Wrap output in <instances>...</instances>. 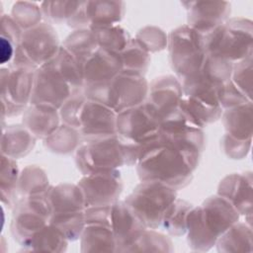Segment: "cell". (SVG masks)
I'll use <instances>...</instances> for the list:
<instances>
[{
    "label": "cell",
    "mask_w": 253,
    "mask_h": 253,
    "mask_svg": "<svg viewBox=\"0 0 253 253\" xmlns=\"http://www.w3.org/2000/svg\"><path fill=\"white\" fill-rule=\"evenodd\" d=\"M201 157V152L165 141L159 134L135 164L136 173L140 181H160L178 191L192 182Z\"/></svg>",
    "instance_id": "1"
},
{
    "label": "cell",
    "mask_w": 253,
    "mask_h": 253,
    "mask_svg": "<svg viewBox=\"0 0 253 253\" xmlns=\"http://www.w3.org/2000/svg\"><path fill=\"white\" fill-rule=\"evenodd\" d=\"M235 208L217 194L193 207L187 218V241L193 251L206 252L215 245L217 238L239 221Z\"/></svg>",
    "instance_id": "2"
},
{
    "label": "cell",
    "mask_w": 253,
    "mask_h": 253,
    "mask_svg": "<svg viewBox=\"0 0 253 253\" xmlns=\"http://www.w3.org/2000/svg\"><path fill=\"white\" fill-rule=\"evenodd\" d=\"M252 21L242 17L226 20L223 24L202 34L207 53L219 55L235 63L252 54Z\"/></svg>",
    "instance_id": "3"
},
{
    "label": "cell",
    "mask_w": 253,
    "mask_h": 253,
    "mask_svg": "<svg viewBox=\"0 0 253 253\" xmlns=\"http://www.w3.org/2000/svg\"><path fill=\"white\" fill-rule=\"evenodd\" d=\"M167 49L171 67L180 81L197 75L207 55L203 35L187 24L168 34Z\"/></svg>",
    "instance_id": "4"
},
{
    "label": "cell",
    "mask_w": 253,
    "mask_h": 253,
    "mask_svg": "<svg viewBox=\"0 0 253 253\" xmlns=\"http://www.w3.org/2000/svg\"><path fill=\"white\" fill-rule=\"evenodd\" d=\"M177 199V191L156 180H142L125 199L126 204L146 228H160L162 217Z\"/></svg>",
    "instance_id": "5"
},
{
    "label": "cell",
    "mask_w": 253,
    "mask_h": 253,
    "mask_svg": "<svg viewBox=\"0 0 253 253\" xmlns=\"http://www.w3.org/2000/svg\"><path fill=\"white\" fill-rule=\"evenodd\" d=\"M60 45L53 26L43 21L23 31L14 58L8 66L37 69L51 59Z\"/></svg>",
    "instance_id": "6"
},
{
    "label": "cell",
    "mask_w": 253,
    "mask_h": 253,
    "mask_svg": "<svg viewBox=\"0 0 253 253\" xmlns=\"http://www.w3.org/2000/svg\"><path fill=\"white\" fill-rule=\"evenodd\" d=\"M181 108L191 114L204 127L220 119L223 110L217 97L219 86L205 81L198 74L181 81Z\"/></svg>",
    "instance_id": "7"
},
{
    "label": "cell",
    "mask_w": 253,
    "mask_h": 253,
    "mask_svg": "<svg viewBox=\"0 0 253 253\" xmlns=\"http://www.w3.org/2000/svg\"><path fill=\"white\" fill-rule=\"evenodd\" d=\"M10 231L24 247L32 236L49 223L51 208L44 194L22 197L13 208Z\"/></svg>",
    "instance_id": "8"
},
{
    "label": "cell",
    "mask_w": 253,
    "mask_h": 253,
    "mask_svg": "<svg viewBox=\"0 0 253 253\" xmlns=\"http://www.w3.org/2000/svg\"><path fill=\"white\" fill-rule=\"evenodd\" d=\"M75 164L83 175L124 166L125 156L120 136L116 134L82 142L75 151Z\"/></svg>",
    "instance_id": "9"
},
{
    "label": "cell",
    "mask_w": 253,
    "mask_h": 253,
    "mask_svg": "<svg viewBox=\"0 0 253 253\" xmlns=\"http://www.w3.org/2000/svg\"><path fill=\"white\" fill-rule=\"evenodd\" d=\"M36 69L3 67L0 72L2 122L5 118L23 114L30 105Z\"/></svg>",
    "instance_id": "10"
},
{
    "label": "cell",
    "mask_w": 253,
    "mask_h": 253,
    "mask_svg": "<svg viewBox=\"0 0 253 253\" xmlns=\"http://www.w3.org/2000/svg\"><path fill=\"white\" fill-rule=\"evenodd\" d=\"M161 119L145 101L117 115V134L122 138L144 143L156 141Z\"/></svg>",
    "instance_id": "11"
},
{
    "label": "cell",
    "mask_w": 253,
    "mask_h": 253,
    "mask_svg": "<svg viewBox=\"0 0 253 253\" xmlns=\"http://www.w3.org/2000/svg\"><path fill=\"white\" fill-rule=\"evenodd\" d=\"M149 83L141 73L123 69L109 82L108 105L117 114L146 101Z\"/></svg>",
    "instance_id": "12"
},
{
    "label": "cell",
    "mask_w": 253,
    "mask_h": 253,
    "mask_svg": "<svg viewBox=\"0 0 253 253\" xmlns=\"http://www.w3.org/2000/svg\"><path fill=\"white\" fill-rule=\"evenodd\" d=\"M87 207L112 205L123 192V179L118 169L98 171L83 175L77 182Z\"/></svg>",
    "instance_id": "13"
},
{
    "label": "cell",
    "mask_w": 253,
    "mask_h": 253,
    "mask_svg": "<svg viewBox=\"0 0 253 253\" xmlns=\"http://www.w3.org/2000/svg\"><path fill=\"white\" fill-rule=\"evenodd\" d=\"M76 92L79 91H75L48 62H45L36 69L30 105L47 104L59 109Z\"/></svg>",
    "instance_id": "14"
},
{
    "label": "cell",
    "mask_w": 253,
    "mask_h": 253,
    "mask_svg": "<svg viewBox=\"0 0 253 253\" xmlns=\"http://www.w3.org/2000/svg\"><path fill=\"white\" fill-rule=\"evenodd\" d=\"M117 115L111 107L86 98L79 117L78 130L82 139L88 141L116 135Z\"/></svg>",
    "instance_id": "15"
},
{
    "label": "cell",
    "mask_w": 253,
    "mask_h": 253,
    "mask_svg": "<svg viewBox=\"0 0 253 253\" xmlns=\"http://www.w3.org/2000/svg\"><path fill=\"white\" fill-rule=\"evenodd\" d=\"M181 4L187 10V25L201 34L223 24L231 12L230 3L225 1H186Z\"/></svg>",
    "instance_id": "16"
},
{
    "label": "cell",
    "mask_w": 253,
    "mask_h": 253,
    "mask_svg": "<svg viewBox=\"0 0 253 253\" xmlns=\"http://www.w3.org/2000/svg\"><path fill=\"white\" fill-rule=\"evenodd\" d=\"M252 173H232L220 180L217 195L227 200L251 224L252 216Z\"/></svg>",
    "instance_id": "17"
},
{
    "label": "cell",
    "mask_w": 253,
    "mask_h": 253,
    "mask_svg": "<svg viewBox=\"0 0 253 253\" xmlns=\"http://www.w3.org/2000/svg\"><path fill=\"white\" fill-rule=\"evenodd\" d=\"M111 228L117 242V252H126L146 226L125 201H117L112 205Z\"/></svg>",
    "instance_id": "18"
},
{
    "label": "cell",
    "mask_w": 253,
    "mask_h": 253,
    "mask_svg": "<svg viewBox=\"0 0 253 253\" xmlns=\"http://www.w3.org/2000/svg\"><path fill=\"white\" fill-rule=\"evenodd\" d=\"M182 96V84L176 76L160 75L149 83L146 102L162 120L178 107Z\"/></svg>",
    "instance_id": "19"
},
{
    "label": "cell",
    "mask_w": 253,
    "mask_h": 253,
    "mask_svg": "<svg viewBox=\"0 0 253 253\" xmlns=\"http://www.w3.org/2000/svg\"><path fill=\"white\" fill-rule=\"evenodd\" d=\"M123 69L119 53L98 47L82 66L84 87L109 82Z\"/></svg>",
    "instance_id": "20"
},
{
    "label": "cell",
    "mask_w": 253,
    "mask_h": 253,
    "mask_svg": "<svg viewBox=\"0 0 253 253\" xmlns=\"http://www.w3.org/2000/svg\"><path fill=\"white\" fill-rule=\"evenodd\" d=\"M22 124L37 137L44 139L61 124L58 109L47 104H31L23 113Z\"/></svg>",
    "instance_id": "21"
},
{
    "label": "cell",
    "mask_w": 253,
    "mask_h": 253,
    "mask_svg": "<svg viewBox=\"0 0 253 253\" xmlns=\"http://www.w3.org/2000/svg\"><path fill=\"white\" fill-rule=\"evenodd\" d=\"M52 214H69L86 209L83 193L77 184L60 183L45 192Z\"/></svg>",
    "instance_id": "22"
},
{
    "label": "cell",
    "mask_w": 253,
    "mask_h": 253,
    "mask_svg": "<svg viewBox=\"0 0 253 253\" xmlns=\"http://www.w3.org/2000/svg\"><path fill=\"white\" fill-rule=\"evenodd\" d=\"M37 137L23 125H10L2 128L1 155L19 159L35 147Z\"/></svg>",
    "instance_id": "23"
},
{
    "label": "cell",
    "mask_w": 253,
    "mask_h": 253,
    "mask_svg": "<svg viewBox=\"0 0 253 253\" xmlns=\"http://www.w3.org/2000/svg\"><path fill=\"white\" fill-rule=\"evenodd\" d=\"M84 9L89 29L118 24L124 18V1H84Z\"/></svg>",
    "instance_id": "24"
},
{
    "label": "cell",
    "mask_w": 253,
    "mask_h": 253,
    "mask_svg": "<svg viewBox=\"0 0 253 253\" xmlns=\"http://www.w3.org/2000/svg\"><path fill=\"white\" fill-rule=\"evenodd\" d=\"M220 119L225 133L238 139H252V101L224 110Z\"/></svg>",
    "instance_id": "25"
},
{
    "label": "cell",
    "mask_w": 253,
    "mask_h": 253,
    "mask_svg": "<svg viewBox=\"0 0 253 253\" xmlns=\"http://www.w3.org/2000/svg\"><path fill=\"white\" fill-rule=\"evenodd\" d=\"M79 239L81 252H117V242L108 225L86 223Z\"/></svg>",
    "instance_id": "26"
},
{
    "label": "cell",
    "mask_w": 253,
    "mask_h": 253,
    "mask_svg": "<svg viewBox=\"0 0 253 253\" xmlns=\"http://www.w3.org/2000/svg\"><path fill=\"white\" fill-rule=\"evenodd\" d=\"M218 252H251L252 251V226L247 222L232 224L216 240Z\"/></svg>",
    "instance_id": "27"
},
{
    "label": "cell",
    "mask_w": 253,
    "mask_h": 253,
    "mask_svg": "<svg viewBox=\"0 0 253 253\" xmlns=\"http://www.w3.org/2000/svg\"><path fill=\"white\" fill-rule=\"evenodd\" d=\"M68 239L56 226L48 223L37 231L23 247L26 251L64 252L67 249Z\"/></svg>",
    "instance_id": "28"
},
{
    "label": "cell",
    "mask_w": 253,
    "mask_h": 253,
    "mask_svg": "<svg viewBox=\"0 0 253 253\" xmlns=\"http://www.w3.org/2000/svg\"><path fill=\"white\" fill-rule=\"evenodd\" d=\"M61 45L81 66L99 47L95 36L90 29L74 30L64 39Z\"/></svg>",
    "instance_id": "29"
},
{
    "label": "cell",
    "mask_w": 253,
    "mask_h": 253,
    "mask_svg": "<svg viewBox=\"0 0 253 253\" xmlns=\"http://www.w3.org/2000/svg\"><path fill=\"white\" fill-rule=\"evenodd\" d=\"M20 171L16 159L1 155V170H0V190L1 202L8 209H13L19 198L17 192V184Z\"/></svg>",
    "instance_id": "30"
},
{
    "label": "cell",
    "mask_w": 253,
    "mask_h": 253,
    "mask_svg": "<svg viewBox=\"0 0 253 253\" xmlns=\"http://www.w3.org/2000/svg\"><path fill=\"white\" fill-rule=\"evenodd\" d=\"M75 90L81 91L84 88L82 66L76 59L60 45L56 54L47 61Z\"/></svg>",
    "instance_id": "31"
},
{
    "label": "cell",
    "mask_w": 253,
    "mask_h": 253,
    "mask_svg": "<svg viewBox=\"0 0 253 253\" xmlns=\"http://www.w3.org/2000/svg\"><path fill=\"white\" fill-rule=\"evenodd\" d=\"M81 134L78 129L64 124L43 139L44 146L52 153L67 155L75 152L81 142Z\"/></svg>",
    "instance_id": "32"
},
{
    "label": "cell",
    "mask_w": 253,
    "mask_h": 253,
    "mask_svg": "<svg viewBox=\"0 0 253 253\" xmlns=\"http://www.w3.org/2000/svg\"><path fill=\"white\" fill-rule=\"evenodd\" d=\"M193 205L185 200L176 199L166 210L160 228H163L171 236H182L187 231V218Z\"/></svg>",
    "instance_id": "33"
},
{
    "label": "cell",
    "mask_w": 253,
    "mask_h": 253,
    "mask_svg": "<svg viewBox=\"0 0 253 253\" xmlns=\"http://www.w3.org/2000/svg\"><path fill=\"white\" fill-rule=\"evenodd\" d=\"M49 187L46 173L38 165H28L20 172L17 184L19 198L44 194Z\"/></svg>",
    "instance_id": "34"
},
{
    "label": "cell",
    "mask_w": 253,
    "mask_h": 253,
    "mask_svg": "<svg viewBox=\"0 0 253 253\" xmlns=\"http://www.w3.org/2000/svg\"><path fill=\"white\" fill-rule=\"evenodd\" d=\"M97 41L99 47L121 53L131 39L126 30L119 24L95 27L90 29Z\"/></svg>",
    "instance_id": "35"
},
{
    "label": "cell",
    "mask_w": 253,
    "mask_h": 253,
    "mask_svg": "<svg viewBox=\"0 0 253 253\" xmlns=\"http://www.w3.org/2000/svg\"><path fill=\"white\" fill-rule=\"evenodd\" d=\"M232 67L233 63L227 59L219 55L207 53L198 75L214 86H221L230 80Z\"/></svg>",
    "instance_id": "36"
},
{
    "label": "cell",
    "mask_w": 253,
    "mask_h": 253,
    "mask_svg": "<svg viewBox=\"0 0 253 253\" xmlns=\"http://www.w3.org/2000/svg\"><path fill=\"white\" fill-rule=\"evenodd\" d=\"M124 69L135 71L141 74H145L150 64V53L146 48L135 39L131 38L120 53Z\"/></svg>",
    "instance_id": "37"
},
{
    "label": "cell",
    "mask_w": 253,
    "mask_h": 253,
    "mask_svg": "<svg viewBox=\"0 0 253 253\" xmlns=\"http://www.w3.org/2000/svg\"><path fill=\"white\" fill-rule=\"evenodd\" d=\"M172 240L155 229L146 228L126 252H172Z\"/></svg>",
    "instance_id": "38"
},
{
    "label": "cell",
    "mask_w": 253,
    "mask_h": 253,
    "mask_svg": "<svg viewBox=\"0 0 253 253\" xmlns=\"http://www.w3.org/2000/svg\"><path fill=\"white\" fill-rule=\"evenodd\" d=\"M82 1H43L41 9L44 22L48 24H62L67 22L77 11Z\"/></svg>",
    "instance_id": "39"
},
{
    "label": "cell",
    "mask_w": 253,
    "mask_h": 253,
    "mask_svg": "<svg viewBox=\"0 0 253 253\" xmlns=\"http://www.w3.org/2000/svg\"><path fill=\"white\" fill-rule=\"evenodd\" d=\"M10 15L23 31L39 25L43 20L41 5L36 2L17 1L13 4Z\"/></svg>",
    "instance_id": "40"
},
{
    "label": "cell",
    "mask_w": 253,
    "mask_h": 253,
    "mask_svg": "<svg viewBox=\"0 0 253 253\" xmlns=\"http://www.w3.org/2000/svg\"><path fill=\"white\" fill-rule=\"evenodd\" d=\"M49 223L60 229L69 241H75L80 238L86 225L85 210L69 214H52Z\"/></svg>",
    "instance_id": "41"
},
{
    "label": "cell",
    "mask_w": 253,
    "mask_h": 253,
    "mask_svg": "<svg viewBox=\"0 0 253 253\" xmlns=\"http://www.w3.org/2000/svg\"><path fill=\"white\" fill-rule=\"evenodd\" d=\"M230 81L252 100V54L233 63Z\"/></svg>",
    "instance_id": "42"
},
{
    "label": "cell",
    "mask_w": 253,
    "mask_h": 253,
    "mask_svg": "<svg viewBox=\"0 0 253 253\" xmlns=\"http://www.w3.org/2000/svg\"><path fill=\"white\" fill-rule=\"evenodd\" d=\"M135 39L149 53L161 51L167 47L168 35L156 26H145L141 28L137 32Z\"/></svg>",
    "instance_id": "43"
},
{
    "label": "cell",
    "mask_w": 253,
    "mask_h": 253,
    "mask_svg": "<svg viewBox=\"0 0 253 253\" xmlns=\"http://www.w3.org/2000/svg\"><path fill=\"white\" fill-rule=\"evenodd\" d=\"M86 100L84 90L74 93L64 104L58 109L61 124L72 126L76 129L79 128V117Z\"/></svg>",
    "instance_id": "44"
},
{
    "label": "cell",
    "mask_w": 253,
    "mask_h": 253,
    "mask_svg": "<svg viewBox=\"0 0 253 253\" xmlns=\"http://www.w3.org/2000/svg\"><path fill=\"white\" fill-rule=\"evenodd\" d=\"M217 97L223 111L252 101L247 98L230 80L218 87Z\"/></svg>",
    "instance_id": "45"
},
{
    "label": "cell",
    "mask_w": 253,
    "mask_h": 253,
    "mask_svg": "<svg viewBox=\"0 0 253 253\" xmlns=\"http://www.w3.org/2000/svg\"><path fill=\"white\" fill-rule=\"evenodd\" d=\"M252 139H238L225 133L220 140L222 152L230 159H243L249 152Z\"/></svg>",
    "instance_id": "46"
},
{
    "label": "cell",
    "mask_w": 253,
    "mask_h": 253,
    "mask_svg": "<svg viewBox=\"0 0 253 253\" xmlns=\"http://www.w3.org/2000/svg\"><path fill=\"white\" fill-rule=\"evenodd\" d=\"M112 205L87 207L85 209L86 223H98L111 227Z\"/></svg>",
    "instance_id": "47"
},
{
    "label": "cell",
    "mask_w": 253,
    "mask_h": 253,
    "mask_svg": "<svg viewBox=\"0 0 253 253\" xmlns=\"http://www.w3.org/2000/svg\"><path fill=\"white\" fill-rule=\"evenodd\" d=\"M1 36L6 39L12 41L15 44L18 45L23 30L18 26V24L14 21L11 15L2 14L1 15Z\"/></svg>",
    "instance_id": "48"
},
{
    "label": "cell",
    "mask_w": 253,
    "mask_h": 253,
    "mask_svg": "<svg viewBox=\"0 0 253 253\" xmlns=\"http://www.w3.org/2000/svg\"><path fill=\"white\" fill-rule=\"evenodd\" d=\"M17 44L9 39L0 37V62L1 64L11 63L14 58Z\"/></svg>",
    "instance_id": "49"
}]
</instances>
